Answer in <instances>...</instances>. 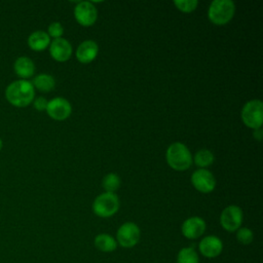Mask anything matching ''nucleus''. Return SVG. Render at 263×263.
Wrapping results in <instances>:
<instances>
[{"instance_id": "f257e3e1", "label": "nucleus", "mask_w": 263, "mask_h": 263, "mask_svg": "<svg viewBox=\"0 0 263 263\" xmlns=\"http://www.w3.org/2000/svg\"><path fill=\"white\" fill-rule=\"evenodd\" d=\"M5 97L11 105L15 107H26L34 100V86L32 82L28 80H15L6 87Z\"/></svg>"}, {"instance_id": "f03ea898", "label": "nucleus", "mask_w": 263, "mask_h": 263, "mask_svg": "<svg viewBox=\"0 0 263 263\" xmlns=\"http://www.w3.org/2000/svg\"><path fill=\"white\" fill-rule=\"evenodd\" d=\"M167 164L176 171H185L192 164V155L186 145L180 142L173 143L166 150Z\"/></svg>"}, {"instance_id": "7ed1b4c3", "label": "nucleus", "mask_w": 263, "mask_h": 263, "mask_svg": "<svg viewBox=\"0 0 263 263\" xmlns=\"http://www.w3.org/2000/svg\"><path fill=\"white\" fill-rule=\"evenodd\" d=\"M235 11V5L231 0H214L209 7V20L217 26H223L230 22Z\"/></svg>"}, {"instance_id": "20e7f679", "label": "nucleus", "mask_w": 263, "mask_h": 263, "mask_svg": "<svg viewBox=\"0 0 263 263\" xmlns=\"http://www.w3.org/2000/svg\"><path fill=\"white\" fill-rule=\"evenodd\" d=\"M119 209V199L115 193L104 192L96 197L92 203L93 213L101 218L113 216Z\"/></svg>"}, {"instance_id": "39448f33", "label": "nucleus", "mask_w": 263, "mask_h": 263, "mask_svg": "<svg viewBox=\"0 0 263 263\" xmlns=\"http://www.w3.org/2000/svg\"><path fill=\"white\" fill-rule=\"evenodd\" d=\"M242 122L250 128H261L263 123V104L260 100H252L241 110Z\"/></svg>"}, {"instance_id": "423d86ee", "label": "nucleus", "mask_w": 263, "mask_h": 263, "mask_svg": "<svg viewBox=\"0 0 263 263\" xmlns=\"http://www.w3.org/2000/svg\"><path fill=\"white\" fill-rule=\"evenodd\" d=\"M220 223L222 227L229 232H234L242 223V211L237 205H228L225 208L220 216Z\"/></svg>"}, {"instance_id": "0eeeda50", "label": "nucleus", "mask_w": 263, "mask_h": 263, "mask_svg": "<svg viewBox=\"0 0 263 263\" xmlns=\"http://www.w3.org/2000/svg\"><path fill=\"white\" fill-rule=\"evenodd\" d=\"M140 228L133 222H126L122 224L116 234L117 242L123 248H132L136 246L140 239Z\"/></svg>"}, {"instance_id": "6e6552de", "label": "nucleus", "mask_w": 263, "mask_h": 263, "mask_svg": "<svg viewBox=\"0 0 263 263\" xmlns=\"http://www.w3.org/2000/svg\"><path fill=\"white\" fill-rule=\"evenodd\" d=\"M74 16L78 24L83 27L92 26L98 17V11L95 5L88 1L77 3L74 8Z\"/></svg>"}, {"instance_id": "1a4fd4ad", "label": "nucleus", "mask_w": 263, "mask_h": 263, "mask_svg": "<svg viewBox=\"0 0 263 263\" xmlns=\"http://www.w3.org/2000/svg\"><path fill=\"white\" fill-rule=\"evenodd\" d=\"M191 182L194 188L202 193L212 192L216 187V179L214 175L205 168L195 171L191 176Z\"/></svg>"}, {"instance_id": "9d476101", "label": "nucleus", "mask_w": 263, "mask_h": 263, "mask_svg": "<svg viewBox=\"0 0 263 263\" xmlns=\"http://www.w3.org/2000/svg\"><path fill=\"white\" fill-rule=\"evenodd\" d=\"M46 112L54 120H65L70 116L72 108L66 99L58 97L47 103Z\"/></svg>"}, {"instance_id": "9b49d317", "label": "nucleus", "mask_w": 263, "mask_h": 263, "mask_svg": "<svg viewBox=\"0 0 263 263\" xmlns=\"http://www.w3.org/2000/svg\"><path fill=\"white\" fill-rule=\"evenodd\" d=\"M181 231L186 238L195 239L204 233L205 222L200 217H190L183 222Z\"/></svg>"}, {"instance_id": "f8f14e48", "label": "nucleus", "mask_w": 263, "mask_h": 263, "mask_svg": "<svg viewBox=\"0 0 263 263\" xmlns=\"http://www.w3.org/2000/svg\"><path fill=\"white\" fill-rule=\"evenodd\" d=\"M49 52L53 60L58 62H66L71 58L72 46L67 39L57 38L50 42Z\"/></svg>"}, {"instance_id": "ddd939ff", "label": "nucleus", "mask_w": 263, "mask_h": 263, "mask_svg": "<svg viewBox=\"0 0 263 263\" xmlns=\"http://www.w3.org/2000/svg\"><path fill=\"white\" fill-rule=\"evenodd\" d=\"M199 251L206 258H215L219 256L223 250L222 240L215 235H208L199 242Z\"/></svg>"}, {"instance_id": "4468645a", "label": "nucleus", "mask_w": 263, "mask_h": 263, "mask_svg": "<svg viewBox=\"0 0 263 263\" xmlns=\"http://www.w3.org/2000/svg\"><path fill=\"white\" fill-rule=\"evenodd\" d=\"M99 52L98 44L92 40H85L79 44L76 49V58L82 64L92 62Z\"/></svg>"}, {"instance_id": "2eb2a0df", "label": "nucleus", "mask_w": 263, "mask_h": 263, "mask_svg": "<svg viewBox=\"0 0 263 263\" xmlns=\"http://www.w3.org/2000/svg\"><path fill=\"white\" fill-rule=\"evenodd\" d=\"M13 69L15 74L22 79H27L33 76L35 72V65L28 57H20L15 60Z\"/></svg>"}, {"instance_id": "dca6fc26", "label": "nucleus", "mask_w": 263, "mask_h": 263, "mask_svg": "<svg viewBox=\"0 0 263 263\" xmlns=\"http://www.w3.org/2000/svg\"><path fill=\"white\" fill-rule=\"evenodd\" d=\"M50 44V37L44 31H35L28 38V45L35 51H42Z\"/></svg>"}, {"instance_id": "f3484780", "label": "nucleus", "mask_w": 263, "mask_h": 263, "mask_svg": "<svg viewBox=\"0 0 263 263\" xmlns=\"http://www.w3.org/2000/svg\"><path fill=\"white\" fill-rule=\"evenodd\" d=\"M95 246L98 250L105 253H109L113 252L117 248V241L113 236L106 233H101L96 236Z\"/></svg>"}, {"instance_id": "a211bd4d", "label": "nucleus", "mask_w": 263, "mask_h": 263, "mask_svg": "<svg viewBox=\"0 0 263 263\" xmlns=\"http://www.w3.org/2000/svg\"><path fill=\"white\" fill-rule=\"evenodd\" d=\"M32 84H33L34 88H37L38 90L43 91V92H48L51 89H53V87L55 85V81L51 75L39 74L33 79Z\"/></svg>"}, {"instance_id": "6ab92c4d", "label": "nucleus", "mask_w": 263, "mask_h": 263, "mask_svg": "<svg viewBox=\"0 0 263 263\" xmlns=\"http://www.w3.org/2000/svg\"><path fill=\"white\" fill-rule=\"evenodd\" d=\"M214 154L210 150L201 149L195 153L194 158L192 160H194L195 164L200 168H205L214 162Z\"/></svg>"}, {"instance_id": "aec40b11", "label": "nucleus", "mask_w": 263, "mask_h": 263, "mask_svg": "<svg viewBox=\"0 0 263 263\" xmlns=\"http://www.w3.org/2000/svg\"><path fill=\"white\" fill-rule=\"evenodd\" d=\"M177 263H199L198 255L192 248H183L178 253Z\"/></svg>"}, {"instance_id": "412c9836", "label": "nucleus", "mask_w": 263, "mask_h": 263, "mask_svg": "<svg viewBox=\"0 0 263 263\" xmlns=\"http://www.w3.org/2000/svg\"><path fill=\"white\" fill-rule=\"evenodd\" d=\"M103 187L106 192L114 193L120 187V178L114 173L106 175L103 179Z\"/></svg>"}, {"instance_id": "4be33fe9", "label": "nucleus", "mask_w": 263, "mask_h": 263, "mask_svg": "<svg viewBox=\"0 0 263 263\" xmlns=\"http://www.w3.org/2000/svg\"><path fill=\"white\" fill-rule=\"evenodd\" d=\"M174 4L180 11L188 13V12H192L193 10H195L196 6L198 5V1H196V0H177V1H174Z\"/></svg>"}, {"instance_id": "5701e85b", "label": "nucleus", "mask_w": 263, "mask_h": 263, "mask_svg": "<svg viewBox=\"0 0 263 263\" xmlns=\"http://www.w3.org/2000/svg\"><path fill=\"white\" fill-rule=\"evenodd\" d=\"M236 239L241 243V245H250L253 241L254 235L251 229L247 227L238 228L236 230Z\"/></svg>"}, {"instance_id": "b1692460", "label": "nucleus", "mask_w": 263, "mask_h": 263, "mask_svg": "<svg viewBox=\"0 0 263 263\" xmlns=\"http://www.w3.org/2000/svg\"><path fill=\"white\" fill-rule=\"evenodd\" d=\"M64 33V28L61 25V23L59 22H53L48 26V30H47V34L49 37H53L54 39L57 38H61V36Z\"/></svg>"}, {"instance_id": "393cba45", "label": "nucleus", "mask_w": 263, "mask_h": 263, "mask_svg": "<svg viewBox=\"0 0 263 263\" xmlns=\"http://www.w3.org/2000/svg\"><path fill=\"white\" fill-rule=\"evenodd\" d=\"M47 101L45 100V98L43 97H39L37 99L34 100V107L36 110L38 111H44L46 110V107H47Z\"/></svg>"}, {"instance_id": "a878e982", "label": "nucleus", "mask_w": 263, "mask_h": 263, "mask_svg": "<svg viewBox=\"0 0 263 263\" xmlns=\"http://www.w3.org/2000/svg\"><path fill=\"white\" fill-rule=\"evenodd\" d=\"M253 136H254V138H255L257 141H261V139H262V129H261V128L255 129L254 133H253Z\"/></svg>"}, {"instance_id": "bb28decb", "label": "nucleus", "mask_w": 263, "mask_h": 263, "mask_svg": "<svg viewBox=\"0 0 263 263\" xmlns=\"http://www.w3.org/2000/svg\"><path fill=\"white\" fill-rule=\"evenodd\" d=\"M1 148H2V140L0 139V150H1Z\"/></svg>"}]
</instances>
